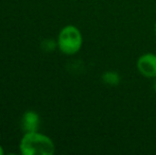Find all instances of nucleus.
I'll return each mask as SVG.
<instances>
[{
  "mask_svg": "<svg viewBox=\"0 0 156 155\" xmlns=\"http://www.w3.org/2000/svg\"><path fill=\"white\" fill-rule=\"evenodd\" d=\"M153 87H154V90L156 91V79H155V81H154V84H153Z\"/></svg>",
  "mask_w": 156,
  "mask_h": 155,
  "instance_id": "obj_8",
  "label": "nucleus"
},
{
  "mask_svg": "<svg viewBox=\"0 0 156 155\" xmlns=\"http://www.w3.org/2000/svg\"><path fill=\"white\" fill-rule=\"evenodd\" d=\"M154 31H155V34H156V23H155V25H154Z\"/></svg>",
  "mask_w": 156,
  "mask_h": 155,
  "instance_id": "obj_9",
  "label": "nucleus"
},
{
  "mask_svg": "<svg viewBox=\"0 0 156 155\" xmlns=\"http://www.w3.org/2000/svg\"><path fill=\"white\" fill-rule=\"evenodd\" d=\"M102 81L105 84L109 85V86H117L121 82V77L116 71L108 70V71H105L102 75Z\"/></svg>",
  "mask_w": 156,
  "mask_h": 155,
  "instance_id": "obj_5",
  "label": "nucleus"
},
{
  "mask_svg": "<svg viewBox=\"0 0 156 155\" xmlns=\"http://www.w3.org/2000/svg\"><path fill=\"white\" fill-rule=\"evenodd\" d=\"M136 66L144 77L156 79V54L148 52L140 55Z\"/></svg>",
  "mask_w": 156,
  "mask_h": 155,
  "instance_id": "obj_3",
  "label": "nucleus"
},
{
  "mask_svg": "<svg viewBox=\"0 0 156 155\" xmlns=\"http://www.w3.org/2000/svg\"><path fill=\"white\" fill-rule=\"evenodd\" d=\"M83 37L80 30L74 26H66L58 34V46L64 54L72 55L81 49Z\"/></svg>",
  "mask_w": 156,
  "mask_h": 155,
  "instance_id": "obj_2",
  "label": "nucleus"
},
{
  "mask_svg": "<svg viewBox=\"0 0 156 155\" xmlns=\"http://www.w3.org/2000/svg\"><path fill=\"white\" fill-rule=\"evenodd\" d=\"M23 155H52L55 147L48 136L37 132L26 133L19 145Z\"/></svg>",
  "mask_w": 156,
  "mask_h": 155,
  "instance_id": "obj_1",
  "label": "nucleus"
},
{
  "mask_svg": "<svg viewBox=\"0 0 156 155\" xmlns=\"http://www.w3.org/2000/svg\"><path fill=\"white\" fill-rule=\"evenodd\" d=\"M56 47V44L52 39H46L43 44H41V48H43L45 51H52L54 48Z\"/></svg>",
  "mask_w": 156,
  "mask_h": 155,
  "instance_id": "obj_6",
  "label": "nucleus"
},
{
  "mask_svg": "<svg viewBox=\"0 0 156 155\" xmlns=\"http://www.w3.org/2000/svg\"><path fill=\"white\" fill-rule=\"evenodd\" d=\"M3 154V149H2V147L0 146V155H2Z\"/></svg>",
  "mask_w": 156,
  "mask_h": 155,
  "instance_id": "obj_7",
  "label": "nucleus"
},
{
  "mask_svg": "<svg viewBox=\"0 0 156 155\" xmlns=\"http://www.w3.org/2000/svg\"><path fill=\"white\" fill-rule=\"evenodd\" d=\"M39 126V116L33 111H28L21 119V129L25 133L36 132Z\"/></svg>",
  "mask_w": 156,
  "mask_h": 155,
  "instance_id": "obj_4",
  "label": "nucleus"
}]
</instances>
